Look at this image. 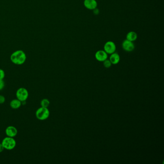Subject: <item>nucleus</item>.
<instances>
[{
  "label": "nucleus",
  "mask_w": 164,
  "mask_h": 164,
  "mask_svg": "<svg viewBox=\"0 0 164 164\" xmlns=\"http://www.w3.org/2000/svg\"><path fill=\"white\" fill-rule=\"evenodd\" d=\"M27 56L24 51L17 50L12 53L10 60L12 63L17 65H21L25 62Z\"/></svg>",
  "instance_id": "f257e3e1"
},
{
  "label": "nucleus",
  "mask_w": 164,
  "mask_h": 164,
  "mask_svg": "<svg viewBox=\"0 0 164 164\" xmlns=\"http://www.w3.org/2000/svg\"><path fill=\"white\" fill-rule=\"evenodd\" d=\"M35 115L38 119L40 120H45L49 118L50 111L48 108L41 107L37 110Z\"/></svg>",
  "instance_id": "f03ea898"
},
{
  "label": "nucleus",
  "mask_w": 164,
  "mask_h": 164,
  "mask_svg": "<svg viewBox=\"0 0 164 164\" xmlns=\"http://www.w3.org/2000/svg\"><path fill=\"white\" fill-rule=\"evenodd\" d=\"M2 145H3L5 149L7 150H11L15 148L16 146V141L13 137L5 138L2 141Z\"/></svg>",
  "instance_id": "7ed1b4c3"
},
{
  "label": "nucleus",
  "mask_w": 164,
  "mask_h": 164,
  "mask_svg": "<svg viewBox=\"0 0 164 164\" xmlns=\"http://www.w3.org/2000/svg\"><path fill=\"white\" fill-rule=\"evenodd\" d=\"M16 96L17 99L20 100L21 102L26 101L27 99L28 98V91L25 88H20L17 91Z\"/></svg>",
  "instance_id": "20e7f679"
},
{
  "label": "nucleus",
  "mask_w": 164,
  "mask_h": 164,
  "mask_svg": "<svg viewBox=\"0 0 164 164\" xmlns=\"http://www.w3.org/2000/svg\"><path fill=\"white\" fill-rule=\"evenodd\" d=\"M116 50V45L112 41H108L105 43L104 45V51L108 54H113Z\"/></svg>",
  "instance_id": "39448f33"
},
{
  "label": "nucleus",
  "mask_w": 164,
  "mask_h": 164,
  "mask_svg": "<svg viewBox=\"0 0 164 164\" xmlns=\"http://www.w3.org/2000/svg\"><path fill=\"white\" fill-rule=\"evenodd\" d=\"M122 46L123 49L125 51L128 52H130L133 51L135 48V46L132 42H130L127 39L123 41Z\"/></svg>",
  "instance_id": "423d86ee"
},
{
  "label": "nucleus",
  "mask_w": 164,
  "mask_h": 164,
  "mask_svg": "<svg viewBox=\"0 0 164 164\" xmlns=\"http://www.w3.org/2000/svg\"><path fill=\"white\" fill-rule=\"evenodd\" d=\"M96 59L99 62H104L108 58V54L104 50H99L95 54Z\"/></svg>",
  "instance_id": "0eeeda50"
},
{
  "label": "nucleus",
  "mask_w": 164,
  "mask_h": 164,
  "mask_svg": "<svg viewBox=\"0 0 164 164\" xmlns=\"http://www.w3.org/2000/svg\"><path fill=\"white\" fill-rule=\"evenodd\" d=\"M84 5L87 9L93 10L97 7V2L96 0H84Z\"/></svg>",
  "instance_id": "6e6552de"
},
{
  "label": "nucleus",
  "mask_w": 164,
  "mask_h": 164,
  "mask_svg": "<svg viewBox=\"0 0 164 164\" xmlns=\"http://www.w3.org/2000/svg\"><path fill=\"white\" fill-rule=\"evenodd\" d=\"M5 133L8 137H14L17 134V128L12 126H10L7 127L5 130Z\"/></svg>",
  "instance_id": "1a4fd4ad"
},
{
  "label": "nucleus",
  "mask_w": 164,
  "mask_h": 164,
  "mask_svg": "<svg viewBox=\"0 0 164 164\" xmlns=\"http://www.w3.org/2000/svg\"><path fill=\"white\" fill-rule=\"evenodd\" d=\"M120 60V57L118 54L116 52H114L113 54H111L109 58V60L113 65L118 64L119 63Z\"/></svg>",
  "instance_id": "9d476101"
},
{
  "label": "nucleus",
  "mask_w": 164,
  "mask_h": 164,
  "mask_svg": "<svg viewBox=\"0 0 164 164\" xmlns=\"http://www.w3.org/2000/svg\"><path fill=\"white\" fill-rule=\"evenodd\" d=\"M21 105H22V102L17 99L12 100L10 104L11 108L14 109H18L20 108Z\"/></svg>",
  "instance_id": "9b49d317"
},
{
  "label": "nucleus",
  "mask_w": 164,
  "mask_h": 164,
  "mask_svg": "<svg viewBox=\"0 0 164 164\" xmlns=\"http://www.w3.org/2000/svg\"><path fill=\"white\" fill-rule=\"evenodd\" d=\"M137 34L134 32H130L127 34L126 39L130 42H134L137 39Z\"/></svg>",
  "instance_id": "f8f14e48"
},
{
  "label": "nucleus",
  "mask_w": 164,
  "mask_h": 164,
  "mask_svg": "<svg viewBox=\"0 0 164 164\" xmlns=\"http://www.w3.org/2000/svg\"><path fill=\"white\" fill-rule=\"evenodd\" d=\"M50 104L49 100L48 99H43L40 101V106L43 108H48Z\"/></svg>",
  "instance_id": "ddd939ff"
},
{
  "label": "nucleus",
  "mask_w": 164,
  "mask_h": 164,
  "mask_svg": "<svg viewBox=\"0 0 164 164\" xmlns=\"http://www.w3.org/2000/svg\"><path fill=\"white\" fill-rule=\"evenodd\" d=\"M103 62H104V66L106 68L108 69L112 66V63L109 60H108V59L104 60Z\"/></svg>",
  "instance_id": "4468645a"
},
{
  "label": "nucleus",
  "mask_w": 164,
  "mask_h": 164,
  "mask_svg": "<svg viewBox=\"0 0 164 164\" xmlns=\"http://www.w3.org/2000/svg\"><path fill=\"white\" fill-rule=\"evenodd\" d=\"M5 72L2 69H0V79H3L5 77Z\"/></svg>",
  "instance_id": "2eb2a0df"
},
{
  "label": "nucleus",
  "mask_w": 164,
  "mask_h": 164,
  "mask_svg": "<svg viewBox=\"0 0 164 164\" xmlns=\"http://www.w3.org/2000/svg\"><path fill=\"white\" fill-rule=\"evenodd\" d=\"M5 86V83L3 79H0V91L3 89Z\"/></svg>",
  "instance_id": "dca6fc26"
},
{
  "label": "nucleus",
  "mask_w": 164,
  "mask_h": 164,
  "mask_svg": "<svg viewBox=\"0 0 164 164\" xmlns=\"http://www.w3.org/2000/svg\"><path fill=\"white\" fill-rule=\"evenodd\" d=\"M5 101V96L2 95H0V104H3Z\"/></svg>",
  "instance_id": "f3484780"
},
{
  "label": "nucleus",
  "mask_w": 164,
  "mask_h": 164,
  "mask_svg": "<svg viewBox=\"0 0 164 164\" xmlns=\"http://www.w3.org/2000/svg\"><path fill=\"white\" fill-rule=\"evenodd\" d=\"M5 148L3 147L2 143H0V153H2L4 150Z\"/></svg>",
  "instance_id": "a211bd4d"
},
{
  "label": "nucleus",
  "mask_w": 164,
  "mask_h": 164,
  "mask_svg": "<svg viewBox=\"0 0 164 164\" xmlns=\"http://www.w3.org/2000/svg\"><path fill=\"white\" fill-rule=\"evenodd\" d=\"M93 10V13H94L95 15H98L99 13V10L97 9V8H95V9H94V10Z\"/></svg>",
  "instance_id": "6ab92c4d"
}]
</instances>
